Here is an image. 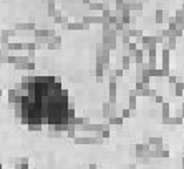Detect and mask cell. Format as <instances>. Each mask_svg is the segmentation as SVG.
<instances>
[{
  "mask_svg": "<svg viewBox=\"0 0 184 169\" xmlns=\"http://www.w3.org/2000/svg\"><path fill=\"white\" fill-rule=\"evenodd\" d=\"M22 116L32 124H51L65 128L75 118L73 101L68 100V90H63L60 78L45 76L28 83L22 96Z\"/></svg>",
  "mask_w": 184,
  "mask_h": 169,
  "instance_id": "1",
  "label": "cell"
},
{
  "mask_svg": "<svg viewBox=\"0 0 184 169\" xmlns=\"http://www.w3.org/2000/svg\"><path fill=\"white\" fill-rule=\"evenodd\" d=\"M116 37H118V32L115 28L108 30V32H103V45H106L108 50H115L116 48Z\"/></svg>",
  "mask_w": 184,
  "mask_h": 169,
  "instance_id": "2",
  "label": "cell"
},
{
  "mask_svg": "<svg viewBox=\"0 0 184 169\" xmlns=\"http://www.w3.org/2000/svg\"><path fill=\"white\" fill-rule=\"evenodd\" d=\"M129 10H131V15L139 17L143 13V2H136V0H133V2L129 3Z\"/></svg>",
  "mask_w": 184,
  "mask_h": 169,
  "instance_id": "3",
  "label": "cell"
},
{
  "mask_svg": "<svg viewBox=\"0 0 184 169\" xmlns=\"http://www.w3.org/2000/svg\"><path fill=\"white\" fill-rule=\"evenodd\" d=\"M163 121V124H176V126H179V124H182L184 118L179 114V116H168V118H163L161 119Z\"/></svg>",
  "mask_w": 184,
  "mask_h": 169,
  "instance_id": "4",
  "label": "cell"
},
{
  "mask_svg": "<svg viewBox=\"0 0 184 169\" xmlns=\"http://www.w3.org/2000/svg\"><path fill=\"white\" fill-rule=\"evenodd\" d=\"M131 60H134V65H143L144 63V50L143 48H138V50L134 52V56Z\"/></svg>",
  "mask_w": 184,
  "mask_h": 169,
  "instance_id": "5",
  "label": "cell"
},
{
  "mask_svg": "<svg viewBox=\"0 0 184 169\" xmlns=\"http://www.w3.org/2000/svg\"><path fill=\"white\" fill-rule=\"evenodd\" d=\"M174 19H176V23L181 30H184V12L182 8H179V10H176V13H174Z\"/></svg>",
  "mask_w": 184,
  "mask_h": 169,
  "instance_id": "6",
  "label": "cell"
},
{
  "mask_svg": "<svg viewBox=\"0 0 184 169\" xmlns=\"http://www.w3.org/2000/svg\"><path fill=\"white\" fill-rule=\"evenodd\" d=\"M163 47H168L169 50H176V47H178V38L174 37V35H173V37H169L168 40H164V42H163Z\"/></svg>",
  "mask_w": 184,
  "mask_h": 169,
  "instance_id": "7",
  "label": "cell"
},
{
  "mask_svg": "<svg viewBox=\"0 0 184 169\" xmlns=\"http://www.w3.org/2000/svg\"><path fill=\"white\" fill-rule=\"evenodd\" d=\"M161 58H163L161 65H163V63H168L169 65V61H171V50H169L168 47H163V50H161Z\"/></svg>",
  "mask_w": 184,
  "mask_h": 169,
  "instance_id": "8",
  "label": "cell"
},
{
  "mask_svg": "<svg viewBox=\"0 0 184 169\" xmlns=\"http://www.w3.org/2000/svg\"><path fill=\"white\" fill-rule=\"evenodd\" d=\"M139 42L143 43V50H146V47H148V45H151V43H156V42H154V37H153V35H143Z\"/></svg>",
  "mask_w": 184,
  "mask_h": 169,
  "instance_id": "9",
  "label": "cell"
},
{
  "mask_svg": "<svg viewBox=\"0 0 184 169\" xmlns=\"http://www.w3.org/2000/svg\"><path fill=\"white\" fill-rule=\"evenodd\" d=\"M131 61H133V60H131V56L123 55L121 56V66H120V68H123L125 72H126V70H129L131 68Z\"/></svg>",
  "mask_w": 184,
  "mask_h": 169,
  "instance_id": "10",
  "label": "cell"
},
{
  "mask_svg": "<svg viewBox=\"0 0 184 169\" xmlns=\"http://www.w3.org/2000/svg\"><path fill=\"white\" fill-rule=\"evenodd\" d=\"M143 65H144V68H148V70H154V68H157L156 56H148V61H146V63H143Z\"/></svg>",
  "mask_w": 184,
  "mask_h": 169,
  "instance_id": "11",
  "label": "cell"
},
{
  "mask_svg": "<svg viewBox=\"0 0 184 169\" xmlns=\"http://www.w3.org/2000/svg\"><path fill=\"white\" fill-rule=\"evenodd\" d=\"M161 116L163 118L171 116V106H169V103H166V101L161 103Z\"/></svg>",
  "mask_w": 184,
  "mask_h": 169,
  "instance_id": "12",
  "label": "cell"
},
{
  "mask_svg": "<svg viewBox=\"0 0 184 169\" xmlns=\"http://www.w3.org/2000/svg\"><path fill=\"white\" fill-rule=\"evenodd\" d=\"M149 80H151L149 70H148V68H143V72H141V83H143V84H149Z\"/></svg>",
  "mask_w": 184,
  "mask_h": 169,
  "instance_id": "13",
  "label": "cell"
},
{
  "mask_svg": "<svg viewBox=\"0 0 184 169\" xmlns=\"http://www.w3.org/2000/svg\"><path fill=\"white\" fill-rule=\"evenodd\" d=\"M103 73H104V68H103L101 61H96V81L103 80Z\"/></svg>",
  "mask_w": 184,
  "mask_h": 169,
  "instance_id": "14",
  "label": "cell"
},
{
  "mask_svg": "<svg viewBox=\"0 0 184 169\" xmlns=\"http://www.w3.org/2000/svg\"><path fill=\"white\" fill-rule=\"evenodd\" d=\"M128 108L131 109V111H134L136 109V106H138V96H134V95H129V98H128Z\"/></svg>",
  "mask_w": 184,
  "mask_h": 169,
  "instance_id": "15",
  "label": "cell"
},
{
  "mask_svg": "<svg viewBox=\"0 0 184 169\" xmlns=\"http://www.w3.org/2000/svg\"><path fill=\"white\" fill-rule=\"evenodd\" d=\"M143 30H139V28H131L129 30V37H134V40H141L143 37Z\"/></svg>",
  "mask_w": 184,
  "mask_h": 169,
  "instance_id": "16",
  "label": "cell"
},
{
  "mask_svg": "<svg viewBox=\"0 0 184 169\" xmlns=\"http://www.w3.org/2000/svg\"><path fill=\"white\" fill-rule=\"evenodd\" d=\"M163 20H164V10L157 8L156 13H154V22H156V23H163Z\"/></svg>",
  "mask_w": 184,
  "mask_h": 169,
  "instance_id": "17",
  "label": "cell"
},
{
  "mask_svg": "<svg viewBox=\"0 0 184 169\" xmlns=\"http://www.w3.org/2000/svg\"><path fill=\"white\" fill-rule=\"evenodd\" d=\"M146 52H148V56H156L157 53V45L156 43H151V45L146 47Z\"/></svg>",
  "mask_w": 184,
  "mask_h": 169,
  "instance_id": "18",
  "label": "cell"
},
{
  "mask_svg": "<svg viewBox=\"0 0 184 169\" xmlns=\"http://www.w3.org/2000/svg\"><path fill=\"white\" fill-rule=\"evenodd\" d=\"M103 116H104V118H109V116H111V103H109V101L103 103Z\"/></svg>",
  "mask_w": 184,
  "mask_h": 169,
  "instance_id": "19",
  "label": "cell"
},
{
  "mask_svg": "<svg viewBox=\"0 0 184 169\" xmlns=\"http://www.w3.org/2000/svg\"><path fill=\"white\" fill-rule=\"evenodd\" d=\"M138 50V45H136V42H129L128 43V56H131L133 58L134 56V52Z\"/></svg>",
  "mask_w": 184,
  "mask_h": 169,
  "instance_id": "20",
  "label": "cell"
},
{
  "mask_svg": "<svg viewBox=\"0 0 184 169\" xmlns=\"http://www.w3.org/2000/svg\"><path fill=\"white\" fill-rule=\"evenodd\" d=\"M123 121H125V119H123L121 116H109L108 118L109 124H123Z\"/></svg>",
  "mask_w": 184,
  "mask_h": 169,
  "instance_id": "21",
  "label": "cell"
},
{
  "mask_svg": "<svg viewBox=\"0 0 184 169\" xmlns=\"http://www.w3.org/2000/svg\"><path fill=\"white\" fill-rule=\"evenodd\" d=\"M168 28L171 30V32H174V30L178 28V23H176V19H168Z\"/></svg>",
  "mask_w": 184,
  "mask_h": 169,
  "instance_id": "22",
  "label": "cell"
},
{
  "mask_svg": "<svg viewBox=\"0 0 184 169\" xmlns=\"http://www.w3.org/2000/svg\"><path fill=\"white\" fill-rule=\"evenodd\" d=\"M149 73H151V76H157V78H163V76H164V75H163V70H161V68L149 70Z\"/></svg>",
  "mask_w": 184,
  "mask_h": 169,
  "instance_id": "23",
  "label": "cell"
},
{
  "mask_svg": "<svg viewBox=\"0 0 184 169\" xmlns=\"http://www.w3.org/2000/svg\"><path fill=\"white\" fill-rule=\"evenodd\" d=\"M149 144L151 146H163V139L161 138H149Z\"/></svg>",
  "mask_w": 184,
  "mask_h": 169,
  "instance_id": "24",
  "label": "cell"
},
{
  "mask_svg": "<svg viewBox=\"0 0 184 169\" xmlns=\"http://www.w3.org/2000/svg\"><path fill=\"white\" fill-rule=\"evenodd\" d=\"M161 70H163V75H164V76H169L171 68H169V65H168V63H163V65H161Z\"/></svg>",
  "mask_w": 184,
  "mask_h": 169,
  "instance_id": "25",
  "label": "cell"
},
{
  "mask_svg": "<svg viewBox=\"0 0 184 169\" xmlns=\"http://www.w3.org/2000/svg\"><path fill=\"white\" fill-rule=\"evenodd\" d=\"M161 35H163L164 40H168L169 37H173V32H171L169 28H164V30H161Z\"/></svg>",
  "mask_w": 184,
  "mask_h": 169,
  "instance_id": "26",
  "label": "cell"
},
{
  "mask_svg": "<svg viewBox=\"0 0 184 169\" xmlns=\"http://www.w3.org/2000/svg\"><path fill=\"white\" fill-rule=\"evenodd\" d=\"M154 42H156V45H163V42H164V38H163V35H161V32L154 35Z\"/></svg>",
  "mask_w": 184,
  "mask_h": 169,
  "instance_id": "27",
  "label": "cell"
},
{
  "mask_svg": "<svg viewBox=\"0 0 184 169\" xmlns=\"http://www.w3.org/2000/svg\"><path fill=\"white\" fill-rule=\"evenodd\" d=\"M168 80H169V83H171V84H176L179 78H178V76H176V75H174V73H169V76H168Z\"/></svg>",
  "mask_w": 184,
  "mask_h": 169,
  "instance_id": "28",
  "label": "cell"
},
{
  "mask_svg": "<svg viewBox=\"0 0 184 169\" xmlns=\"http://www.w3.org/2000/svg\"><path fill=\"white\" fill-rule=\"evenodd\" d=\"M129 116H131V109L129 108H126V109L121 111V118L123 119H126V118H129Z\"/></svg>",
  "mask_w": 184,
  "mask_h": 169,
  "instance_id": "29",
  "label": "cell"
},
{
  "mask_svg": "<svg viewBox=\"0 0 184 169\" xmlns=\"http://www.w3.org/2000/svg\"><path fill=\"white\" fill-rule=\"evenodd\" d=\"M111 17V10H109V7H104L103 8V19H109Z\"/></svg>",
  "mask_w": 184,
  "mask_h": 169,
  "instance_id": "30",
  "label": "cell"
},
{
  "mask_svg": "<svg viewBox=\"0 0 184 169\" xmlns=\"http://www.w3.org/2000/svg\"><path fill=\"white\" fill-rule=\"evenodd\" d=\"M104 5L103 3H91V10H103Z\"/></svg>",
  "mask_w": 184,
  "mask_h": 169,
  "instance_id": "31",
  "label": "cell"
},
{
  "mask_svg": "<svg viewBox=\"0 0 184 169\" xmlns=\"http://www.w3.org/2000/svg\"><path fill=\"white\" fill-rule=\"evenodd\" d=\"M182 33H184V30H181V28H179V27H178V28H176V30H174V32H173V35H174V37H176V38L182 37Z\"/></svg>",
  "mask_w": 184,
  "mask_h": 169,
  "instance_id": "32",
  "label": "cell"
},
{
  "mask_svg": "<svg viewBox=\"0 0 184 169\" xmlns=\"http://www.w3.org/2000/svg\"><path fill=\"white\" fill-rule=\"evenodd\" d=\"M115 75H116V78H123L125 70H123V68H116V70H115Z\"/></svg>",
  "mask_w": 184,
  "mask_h": 169,
  "instance_id": "33",
  "label": "cell"
},
{
  "mask_svg": "<svg viewBox=\"0 0 184 169\" xmlns=\"http://www.w3.org/2000/svg\"><path fill=\"white\" fill-rule=\"evenodd\" d=\"M108 76H109V78H108V80H109V83H116V80H118V78H116L115 72H109V75H108Z\"/></svg>",
  "mask_w": 184,
  "mask_h": 169,
  "instance_id": "34",
  "label": "cell"
},
{
  "mask_svg": "<svg viewBox=\"0 0 184 169\" xmlns=\"http://www.w3.org/2000/svg\"><path fill=\"white\" fill-rule=\"evenodd\" d=\"M156 95H157V91L153 90V88H149V91H148V98H154Z\"/></svg>",
  "mask_w": 184,
  "mask_h": 169,
  "instance_id": "35",
  "label": "cell"
},
{
  "mask_svg": "<svg viewBox=\"0 0 184 169\" xmlns=\"http://www.w3.org/2000/svg\"><path fill=\"white\" fill-rule=\"evenodd\" d=\"M182 90H181V88H178V86H174V95H176V96H182Z\"/></svg>",
  "mask_w": 184,
  "mask_h": 169,
  "instance_id": "36",
  "label": "cell"
},
{
  "mask_svg": "<svg viewBox=\"0 0 184 169\" xmlns=\"http://www.w3.org/2000/svg\"><path fill=\"white\" fill-rule=\"evenodd\" d=\"M153 100H154L156 103H159V105H161V103H163V101H164V98H163V96H159V95H156L154 98H153Z\"/></svg>",
  "mask_w": 184,
  "mask_h": 169,
  "instance_id": "37",
  "label": "cell"
},
{
  "mask_svg": "<svg viewBox=\"0 0 184 169\" xmlns=\"http://www.w3.org/2000/svg\"><path fill=\"white\" fill-rule=\"evenodd\" d=\"M116 2V5H123V3H125V0H115Z\"/></svg>",
  "mask_w": 184,
  "mask_h": 169,
  "instance_id": "38",
  "label": "cell"
},
{
  "mask_svg": "<svg viewBox=\"0 0 184 169\" xmlns=\"http://www.w3.org/2000/svg\"><path fill=\"white\" fill-rule=\"evenodd\" d=\"M181 116L184 118V103H182V106H181Z\"/></svg>",
  "mask_w": 184,
  "mask_h": 169,
  "instance_id": "39",
  "label": "cell"
},
{
  "mask_svg": "<svg viewBox=\"0 0 184 169\" xmlns=\"http://www.w3.org/2000/svg\"><path fill=\"white\" fill-rule=\"evenodd\" d=\"M83 2H86V3H88V2H90V0H83Z\"/></svg>",
  "mask_w": 184,
  "mask_h": 169,
  "instance_id": "40",
  "label": "cell"
},
{
  "mask_svg": "<svg viewBox=\"0 0 184 169\" xmlns=\"http://www.w3.org/2000/svg\"><path fill=\"white\" fill-rule=\"evenodd\" d=\"M181 8H182V12H184V5H182V7H181Z\"/></svg>",
  "mask_w": 184,
  "mask_h": 169,
  "instance_id": "41",
  "label": "cell"
}]
</instances>
